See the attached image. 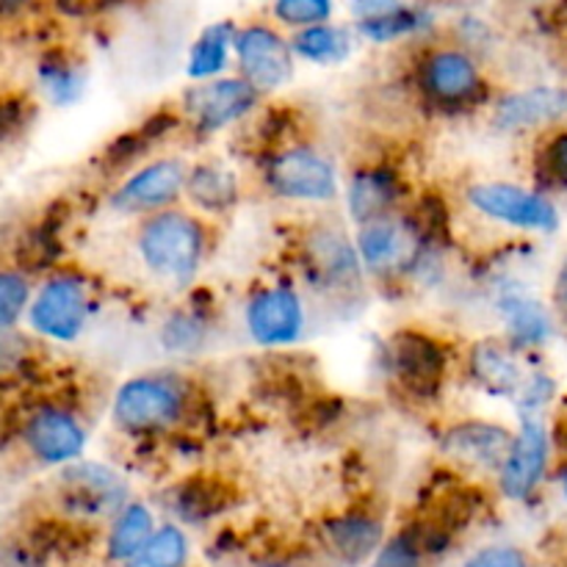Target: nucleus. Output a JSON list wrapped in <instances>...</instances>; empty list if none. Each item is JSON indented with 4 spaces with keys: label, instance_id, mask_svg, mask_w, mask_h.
Here are the masks:
<instances>
[{
    "label": "nucleus",
    "instance_id": "obj_10",
    "mask_svg": "<svg viewBox=\"0 0 567 567\" xmlns=\"http://www.w3.org/2000/svg\"><path fill=\"white\" fill-rule=\"evenodd\" d=\"M255 97H258V89L252 83L225 78V81H210L194 86L186 97V109L192 114L194 125L199 131L210 133L247 114L255 105Z\"/></svg>",
    "mask_w": 567,
    "mask_h": 567
},
{
    "label": "nucleus",
    "instance_id": "obj_19",
    "mask_svg": "<svg viewBox=\"0 0 567 567\" xmlns=\"http://www.w3.org/2000/svg\"><path fill=\"white\" fill-rule=\"evenodd\" d=\"M324 537L327 546L332 548V554L341 563L360 565L380 551L382 524L377 518H369V515L349 513L341 515V518H332L324 526Z\"/></svg>",
    "mask_w": 567,
    "mask_h": 567
},
{
    "label": "nucleus",
    "instance_id": "obj_30",
    "mask_svg": "<svg viewBox=\"0 0 567 567\" xmlns=\"http://www.w3.org/2000/svg\"><path fill=\"white\" fill-rule=\"evenodd\" d=\"M424 554L426 551L419 537L404 532V535H396L377 551L371 567H424Z\"/></svg>",
    "mask_w": 567,
    "mask_h": 567
},
{
    "label": "nucleus",
    "instance_id": "obj_20",
    "mask_svg": "<svg viewBox=\"0 0 567 567\" xmlns=\"http://www.w3.org/2000/svg\"><path fill=\"white\" fill-rule=\"evenodd\" d=\"M399 199V181L388 169H363L349 183V214L360 225L380 219Z\"/></svg>",
    "mask_w": 567,
    "mask_h": 567
},
{
    "label": "nucleus",
    "instance_id": "obj_25",
    "mask_svg": "<svg viewBox=\"0 0 567 567\" xmlns=\"http://www.w3.org/2000/svg\"><path fill=\"white\" fill-rule=\"evenodd\" d=\"M349 33L341 31V28H332V25H310L302 28L293 39V50H297L302 59L316 61V64H338L349 55Z\"/></svg>",
    "mask_w": 567,
    "mask_h": 567
},
{
    "label": "nucleus",
    "instance_id": "obj_15",
    "mask_svg": "<svg viewBox=\"0 0 567 567\" xmlns=\"http://www.w3.org/2000/svg\"><path fill=\"white\" fill-rule=\"evenodd\" d=\"M567 114V92L557 86H535L515 92L502 100L496 111V125L502 131H529L548 125Z\"/></svg>",
    "mask_w": 567,
    "mask_h": 567
},
{
    "label": "nucleus",
    "instance_id": "obj_33",
    "mask_svg": "<svg viewBox=\"0 0 567 567\" xmlns=\"http://www.w3.org/2000/svg\"><path fill=\"white\" fill-rule=\"evenodd\" d=\"M25 299H28L25 280H22L17 271H6V275L0 277V321H3L6 330H9V327L17 321V316L22 313Z\"/></svg>",
    "mask_w": 567,
    "mask_h": 567
},
{
    "label": "nucleus",
    "instance_id": "obj_1",
    "mask_svg": "<svg viewBox=\"0 0 567 567\" xmlns=\"http://www.w3.org/2000/svg\"><path fill=\"white\" fill-rule=\"evenodd\" d=\"M138 249L155 275L183 282L203 260V227L186 214L153 216L138 233Z\"/></svg>",
    "mask_w": 567,
    "mask_h": 567
},
{
    "label": "nucleus",
    "instance_id": "obj_36",
    "mask_svg": "<svg viewBox=\"0 0 567 567\" xmlns=\"http://www.w3.org/2000/svg\"><path fill=\"white\" fill-rule=\"evenodd\" d=\"M0 567H48L44 557L28 546H6Z\"/></svg>",
    "mask_w": 567,
    "mask_h": 567
},
{
    "label": "nucleus",
    "instance_id": "obj_7",
    "mask_svg": "<svg viewBox=\"0 0 567 567\" xmlns=\"http://www.w3.org/2000/svg\"><path fill=\"white\" fill-rule=\"evenodd\" d=\"M89 316L86 288L75 277H55L39 291L31 308V324L55 341H72Z\"/></svg>",
    "mask_w": 567,
    "mask_h": 567
},
{
    "label": "nucleus",
    "instance_id": "obj_14",
    "mask_svg": "<svg viewBox=\"0 0 567 567\" xmlns=\"http://www.w3.org/2000/svg\"><path fill=\"white\" fill-rule=\"evenodd\" d=\"M421 81H424L426 92L437 103H465L482 86L474 61L465 53H457V50H437V53H432L424 61Z\"/></svg>",
    "mask_w": 567,
    "mask_h": 567
},
{
    "label": "nucleus",
    "instance_id": "obj_39",
    "mask_svg": "<svg viewBox=\"0 0 567 567\" xmlns=\"http://www.w3.org/2000/svg\"><path fill=\"white\" fill-rule=\"evenodd\" d=\"M563 485H565V498H567V474H565V482H563Z\"/></svg>",
    "mask_w": 567,
    "mask_h": 567
},
{
    "label": "nucleus",
    "instance_id": "obj_3",
    "mask_svg": "<svg viewBox=\"0 0 567 567\" xmlns=\"http://www.w3.org/2000/svg\"><path fill=\"white\" fill-rule=\"evenodd\" d=\"M183 393L177 385L161 380V377H138L125 382L116 393L114 419L127 432L161 430L181 419Z\"/></svg>",
    "mask_w": 567,
    "mask_h": 567
},
{
    "label": "nucleus",
    "instance_id": "obj_17",
    "mask_svg": "<svg viewBox=\"0 0 567 567\" xmlns=\"http://www.w3.org/2000/svg\"><path fill=\"white\" fill-rule=\"evenodd\" d=\"M393 371L408 382L413 391H432L441 382L446 360H443L441 349L424 336L415 332H402L393 341Z\"/></svg>",
    "mask_w": 567,
    "mask_h": 567
},
{
    "label": "nucleus",
    "instance_id": "obj_31",
    "mask_svg": "<svg viewBox=\"0 0 567 567\" xmlns=\"http://www.w3.org/2000/svg\"><path fill=\"white\" fill-rule=\"evenodd\" d=\"M275 14L286 25H321L332 14V0H277Z\"/></svg>",
    "mask_w": 567,
    "mask_h": 567
},
{
    "label": "nucleus",
    "instance_id": "obj_13",
    "mask_svg": "<svg viewBox=\"0 0 567 567\" xmlns=\"http://www.w3.org/2000/svg\"><path fill=\"white\" fill-rule=\"evenodd\" d=\"M186 166L175 158L155 161V164L144 166L138 175H133L120 192L114 194V208L120 210H155L164 208L166 203L181 194L183 183H186Z\"/></svg>",
    "mask_w": 567,
    "mask_h": 567
},
{
    "label": "nucleus",
    "instance_id": "obj_16",
    "mask_svg": "<svg viewBox=\"0 0 567 567\" xmlns=\"http://www.w3.org/2000/svg\"><path fill=\"white\" fill-rule=\"evenodd\" d=\"M515 437L493 424H460L443 441L446 454L482 468H502Z\"/></svg>",
    "mask_w": 567,
    "mask_h": 567
},
{
    "label": "nucleus",
    "instance_id": "obj_37",
    "mask_svg": "<svg viewBox=\"0 0 567 567\" xmlns=\"http://www.w3.org/2000/svg\"><path fill=\"white\" fill-rule=\"evenodd\" d=\"M554 299H557V308L563 310V316L567 319V260L563 269H559L557 286H554Z\"/></svg>",
    "mask_w": 567,
    "mask_h": 567
},
{
    "label": "nucleus",
    "instance_id": "obj_24",
    "mask_svg": "<svg viewBox=\"0 0 567 567\" xmlns=\"http://www.w3.org/2000/svg\"><path fill=\"white\" fill-rule=\"evenodd\" d=\"M186 183L194 203L205 210H225L230 208L238 197L236 177L227 169H221V166H197V169L188 175Z\"/></svg>",
    "mask_w": 567,
    "mask_h": 567
},
{
    "label": "nucleus",
    "instance_id": "obj_8",
    "mask_svg": "<svg viewBox=\"0 0 567 567\" xmlns=\"http://www.w3.org/2000/svg\"><path fill=\"white\" fill-rule=\"evenodd\" d=\"M236 50L244 78L255 89H277L291 78V48L280 33L266 25H249L236 33Z\"/></svg>",
    "mask_w": 567,
    "mask_h": 567
},
{
    "label": "nucleus",
    "instance_id": "obj_32",
    "mask_svg": "<svg viewBox=\"0 0 567 567\" xmlns=\"http://www.w3.org/2000/svg\"><path fill=\"white\" fill-rule=\"evenodd\" d=\"M221 507V496L216 487L205 485V482H194V485L183 487L181 502H177V509L186 520H203L210 518L216 509Z\"/></svg>",
    "mask_w": 567,
    "mask_h": 567
},
{
    "label": "nucleus",
    "instance_id": "obj_23",
    "mask_svg": "<svg viewBox=\"0 0 567 567\" xmlns=\"http://www.w3.org/2000/svg\"><path fill=\"white\" fill-rule=\"evenodd\" d=\"M233 39L236 37H233L230 22H216V25L205 28L197 42H194L192 55H188V75L203 81V78L225 70L227 50H230Z\"/></svg>",
    "mask_w": 567,
    "mask_h": 567
},
{
    "label": "nucleus",
    "instance_id": "obj_21",
    "mask_svg": "<svg viewBox=\"0 0 567 567\" xmlns=\"http://www.w3.org/2000/svg\"><path fill=\"white\" fill-rule=\"evenodd\" d=\"M153 515L144 504H127L120 515H116L114 526L109 532V543H105V554L111 563L127 565L144 551L150 540H153Z\"/></svg>",
    "mask_w": 567,
    "mask_h": 567
},
{
    "label": "nucleus",
    "instance_id": "obj_11",
    "mask_svg": "<svg viewBox=\"0 0 567 567\" xmlns=\"http://www.w3.org/2000/svg\"><path fill=\"white\" fill-rule=\"evenodd\" d=\"M247 324L260 347H286L302 332V302L291 288H271L249 302Z\"/></svg>",
    "mask_w": 567,
    "mask_h": 567
},
{
    "label": "nucleus",
    "instance_id": "obj_35",
    "mask_svg": "<svg viewBox=\"0 0 567 567\" xmlns=\"http://www.w3.org/2000/svg\"><path fill=\"white\" fill-rule=\"evenodd\" d=\"M546 172L557 183H567V133H559L546 150Z\"/></svg>",
    "mask_w": 567,
    "mask_h": 567
},
{
    "label": "nucleus",
    "instance_id": "obj_6",
    "mask_svg": "<svg viewBox=\"0 0 567 567\" xmlns=\"http://www.w3.org/2000/svg\"><path fill=\"white\" fill-rule=\"evenodd\" d=\"M358 247L369 269L380 275H396L419 260L421 233L410 221L385 214L360 227Z\"/></svg>",
    "mask_w": 567,
    "mask_h": 567
},
{
    "label": "nucleus",
    "instance_id": "obj_9",
    "mask_svg": "<svg viewBox=\"0 0 567 567\" xmlns=\"http://www.w3.org/2000/svg\"><path fill=\"white\" fill-rule=\"evenodd\" d=\"M548 465V432L540 421L526 419L502 465V493L513 502H524L540 485Z\"/></svg>",
    "mask_w": 567,
    "mask_h": 567
},
{
    "label": "nucleus",
    "instance_id": "obj_29",
    "mask_svg": "<svg viewBox=\"0 0 567 567\" xmlns=\"http://www.w3.org/2000/svg\"><path fill=\"white\" fill-rule=\"evenodd\" d=\"M39 81H42L44 94L53 103H70L81 94L83 78L81 72L72 70L66 61H42L39 64Z\"/></svg>",
    "mask_w": 567,
    "mask_h": 567
},
{
    "label": "nucleus",
    "instance_id": "obj_4",
    "mask_svg": "<svg viewBox=\"0 0 567 567\" xmlns=\"http://www.w3.org/2000/svg\"><path fill=\"white\" fill-rule=\"evenodd\" d=\"M468 199L480 214L504 221V225L543 233L559 225L557 208L543 194L513 186V183H480L471 188Z\"/></svg>",
    "mask_w": 567,
    "mask_h": 567
},
{
    "label": "nucleus",
    "instance_id": "obj_12",
    "mask_svg": "<svg viewBox=\"0 0 567 567\" xmlns=\"http://www.w3.org/2000/svg\"><path fill=\"white\" fill-rule=\"evenodd\" d=\"M25 443L42 463L59 465L81 457L86 435H83L81 424L64 410L39 408L37 413L28 415Z\"/></svg>",
    "mask_w": 567,
    "mask_h": 567
},
{
    "label": "nucleus",
    "instance_id": "obj_26",
    "mask_svg": "<svg viewBox=\"0 0 567 567\" xmlns=\"http://www.w3.org/2000/svg\"><path fill=\"white\" fill-rule=\"evenodd\" d=\"M188 559V540L177 526H161L153 540L125 567H183Z\"/></svg>",
    "mask_w": 567,
    "mask_h": 567
},
{
    "label": "nucleus",
    "instance_id": "obj_18",
    "mask_svg": "<svg viewBox=\"0 0 567 567\" xmlns=\"http://www.w3.org/2000/svg\"><path fill=\"white\" fill-rule=\"evenodd\" d=\"M358 31L371 42H393L404 33L419 31L424 17L402 0H352Z\"/></svg>",
    "mask_w": 567,
    "mask_h": 567
},
{
    "label": "nucleus",
    "instance_id": "obj_28",
    "mask_svg": "<svg viewBox=\"0 0 567 567\" xmlns=\"http://www.w3.org/2000/svg\"><path fill=\"white\" fill-rule=\"evenodd\" d=\"M313 264L316 269L324 275L327 282L332 280H349L358 275V264H354V252L341 236H321V241L313 249Z\"/></svg>",
    "mask_w": 567,
    "mask_h": 567
},
{
    "label": "nucleus",
    "instance_id": "obj_34",
    "mask_svg": "<svg viewBox=\"0 0 567 567\" xmlns=\"http://www.w3.org/2000/svg\"><path fill=\"white\" fill-rule=\"evenodd\" d=\"M463 567H529L524 554L509 546H491L476 551Z\"/></svg>",
    "mask_w": 567,
    "mask_h": 567
},
{
    "label": "nucleus",
    "instance_id": "obj_22",
    "mask_svg": "<svg viewBox=\"0 0 567 567\" xmlns=\"http://www.w3.org/2000/svg\"><path fill=\"white\" fill-rule=\"evenodd\" d=\"M471 371H474L476 382L493 396H513L524 380L518 360L498 343H480L471 354Z\"/></svg>",
    "mask_w": 567,
    "mask_h": 567
},
{
    "label": "nucleus",
    "instance_id": "obj_5",
    "mask_svg": "<svg viewBox=\"0 0 567 567\" xmlns=\"http://www.w3.org/2000/svg\"><path fill=\"white\" fill-rule=\"evenodd\" d=\"M269 186L288 199H330L336 194V169L324 155L308 147H293L275 155L266 169Z\"/></svg>",
    "mask_w": 567,
    "mask_h": 567
},
{
    "label": "nucleus",
    "instance_id": "obj_2",
    "mask_svg": "<svg viewBox=\"0 0 567 567\" xmlns=\"http://www.w3.org/2000/svg\"><path fill=\"white\" fill-rule=\"evenodd\" d=\"M59 496L66 513L81 518H109L127 507L125 480L100 463L70 465L59 480Z\"/></svg>",
    "mask_w": 567,
    "mask_h": 567
},
{
    "label": "nucleus",
    "instance_id": "obj_27",
    "mask_svg": "<svg viewBox=\"0 0 567 567\" xmlns=\"http://www.w3.org/2000/svg\"><path fill=\"white\" fill-rule=\"evenodd\" d=\"M507 324L513 330L515 341L520 343H543L551 332L546 310L529 299H509L507 302Z\"/></svg>",
    "mask_w": 567,
    "mask_h": 567
},
{
    "label": "nucleus",
    "instance_id": "obj_38",
    "mask_svg": "<svg viewBox=\"0 0 567 567\" xmlns=\"http://www.w3.org/2000/svg\"><path fill=\"white\" fill-rule=\"evenodd\" d=\"M258 567H286V565H280V563H266V565H258Z\"/></svg>",
    "mask_w": 567,
    "mask_h": 567
}]
</instances>
